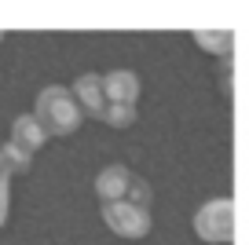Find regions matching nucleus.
<instances>
[{
	"label": "nucleus",
	"instance_id": "nucleus-13",
	"mask_svg": "<svg viewBox=\"0 0 249 245\" xmlns=\"http://www.w3.org/2000/svg\"><path fill=\"white\" fill-rule=\"evenodd\" d=\"M0 40H4V33H0Z\"/></svg>",
	"mask_w": 249,
	"mask_h": 245
},
{
	"label": "nucleus",
	"instance_id": "nucleus-7",
	"mask_svg": "<svg viewBox=\"0 0 249 245\" xmlns=\"http://www.w3.org/2000/svg\"><path fill=\"white\" fill-rule=\"evenodd\" d=\"M11 143H15L18 150H26V154H37L40 146L48 143V136H44V128L37 124L33 114H22V117H15V124H11Z\"/></svg>",
	"mask_w": 249,
	"mask_h": 245
},
{
	"label": "nucleus",
	"instance_id": "nucleus-10",
	"mask_svg": "<svg viewBox=\"0 0 249 245\" xmlns=\"http://www.w3.org/2000/svg\"><path fill=\"white\" fill-rule=\"evenodd\" d=\"M8 212H11V169L0 158V227L8 223Z\"/></svg>",
	"mask_w": 249,
	"mask_h": 245
},
{
	"label": "nucleus",
	"instance_id": "nucleus-9",
	"mask_svg": "<svg viewBox=\"0 0 249 245\" xmlns=\"http://www.w3.org/2000/svg\"><path fill=\"white\" fill-rule=\"evenodd\" d=\"M0 158L8 161V169H11V176H18V172H30V165H33V154H26V150H18L15 143H4L0 146Z\"/></svg>",
	"mask_w": 249,
	"mask_h": 245
},
{
	"label": "nucleus",
	"instance_id": "nucleus-8",
	"mask_svg": "<svg viewBox=\"0 0 249 245\" xmlns=\"http://www.w3.org/2000/svg\"><path fill=\"white\" fill-rule=\"evenodd\" d=\"M195 40L205 48V52H213V55H227L231 52V33H224V30H195Z\"/></svg>",
	"mask_w": 249,
	"mask_h": 245
},
{
	"label": "nucleus",
	"instance_id": "nucleus-1",
	"mask_svg": "<svg viewBox=\"0 0 249 245\" xmlns=\"http://www.w3.org/2000/svg\"><path fill=\"white\" fill-rule=\"evenodd\" d=\"M33 117H37V124L44 128L48 139H66V136H73V132L81 128L85 110H81V103L73 99L70 88L52 85V88H44V92L37 95Z\"/></svg>",
	"mask_w": 249,
	"mask_h": 245
},
{
	"label": "nucleus",
	"instance_id": "nucleus-11",
	"mask_svg": "<svg viewBox=\"0 0 249 245\" xmlns=\"http://www.w3.org/2000/svg\"><path fill=\"white\" fill-rule=\"evenodd\" d=\"M103 121L110 124V128H128V124L136 121V106H107V117Z\"/></svg>",
	"mask_w": 249,
	"mask_h": 245
},
{
	"label": "nucleus",
	"instance_id": "nucleus-3",
	"mask_svg": "<svg viewBox=\"0 0 249 245\" xmlns=\"http://www.w3.org/2000/svg\"><path fill=\"white\" fill-rule=\"evenodd\" d=\"M103 223L117 238H147L150 234V209H140L132 201H107L103 205Z\"/></svg>",
	"mask_w": 249,
	"mask_h": 245
},
{
	"label": "nucleus",
	"instance_id": "nucleus-12",
	"mask_svg": "<svg viewBox=\"0 0 249 245\" xmlns=\"http://www.w3.org/2000/svg\"><path fill=\"white\" fill-rule=\"evenodd\" d=\"M124 201H132V205H140V209H150V183H147V179H136V176H132V187H128Z\"/></svg>",
	"mask_w": 249,
	"mask_h": 245
},
{
	"label": "nucleus",
	"instance_id": "nucleus-6",
	"mask_svg": "<svg viewBox=\"0 0 249 245\" xmlns=\"http://www.w3.org/2000/svg\"><path fill=\"white\" fill-rule=\"evenodd\" d=\"M128 187H132V172L124 169L121 161L107 165V169H103L99 176H95V194H99V201H103V205H107V201H124Z\"/></svg>",
	"mask_w": 249,
	"mask_h": 245
},
{
	"label": "nucleus",
	"instance_id": "nucleus-4",
	"mask_svg": "<svg viewBox=\"0 0 249 245\" xmlns=\"http://www.w3.org/2000/svg\"><path fill=\"white\" fill-rule=\"evenodd\" d=\"M103 92H107V106H136L140 103V77L132 70H114L103 77Z\"/></svg>",
	"mask_w": 249,
	"mask_h": 245
},
{
	"label": "nucleus",
	"instance_id": "nucleus-5",
	"mask_svg": "<svg viewBox=\"0 0 249 245\" xmlns=\"http://www.w3.org/2000/svg\"><path fill=\"white\" fill-rule=\"evenodd\" d=\"M73 99L81 103V110H85L88 117H107V92H103V77L99 73H81L77 81H73Z\"/></svg>",
	"mask_w": 249,
	"mask_h": 245
},
{
	"label": "nucleus",
	"instance_id": "nucleus-2",
	"mask_svg": "<svg viewBox=\"0 0 249 245\" xmlns=\"http://www.w3.org/2000/svg\"><path fill=\"white\" fill-rule=\"evenodd\" d=\"M195 234L209 245H224L234 238V201L213 198L195 212Z\"/></svg>",
	"mask_w": 249,
	"mask_h": 245
}]
</instances>
